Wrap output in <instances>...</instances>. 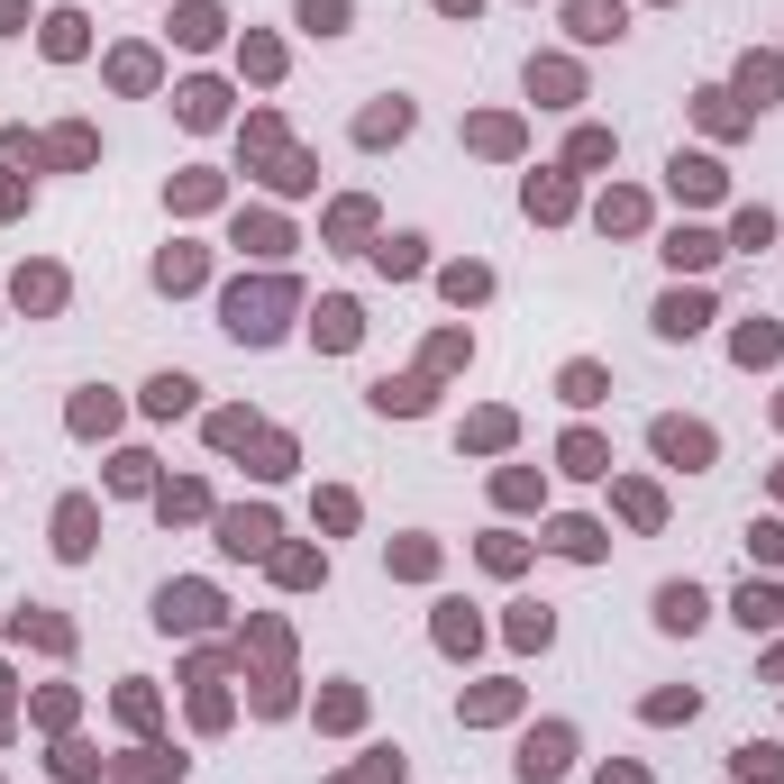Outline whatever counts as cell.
Here are the masks:
<instances>
[{
	"mask_svg": "<svg viewBox=\"0 0 784 784\" xmlns=\"http://www.w3.org/2000/svg\"><path fill=\"white\" fill-rule=\"evenodd\" d=\"M284 284H265V292H238L229 301V328H238V338H274V328H284V319H274V311H284Z\"/></svg>",
	"mask_w": 784,
	"mask_h": 784,
	"instance_id": "1",
	"label": "cell"
},
{
	"mask_svg": "<svg viewBox=\"0 0 784 784\" xmlns=\"http://www.w3.org/2000/svg\"><path fill=\"white\" fill-rule=\"evenodd\" d=\"M656 620H666V629H693V620H702V593H693V584H666V593H656Z\"/></svg>",
	"mask_w": 784,
	"mask_h": 784,
	"instance_id": "2",
	"label": "cell"
},
{
	"mask_svg": "<svg viewBox=\"0 0 784 784\" xmlns=\"http://www.w3.org/2000/svg\"><path fill=\"white\" fill-rule=\"evenodd\" d=\"M656 447H666V457H685V466H702V457H712V438H702V429H656Z\"/></svg>",
	"mask_w": 784,
	"mask_h": 784,
	"instance_id": "3",
	"label": "cell"
},
{
	"mask_svg": "<svg viewBox=\"0 0 784 784\" xmlns=\"http://www.w3.org/2000/svg\"><path fill=\"white\" fill-rule=\"evenodd\" d=\"M556 767H566V739H556V729H547V739H529V757H520V775L539 784V775H556Z\"/></svg>",
	"mask_w": 784,
	"mask_h": 784,
	"instance_id": "4",
	"label": "cell"
},
{
	"mask_svg": "<svg viewBox=\"0 0 784 784\" xmlns=\"http://www.w3.org/2000/svg\"><path fill=\"white\" fill-rule=\"evenodd\" d=\"M612 28H620L612 0H575V37H612Z\"/></svg>",
	"mask_w": 784,
	"mask_h": 784,
	"instance_id": "5",
	"label": "cell"
},
{
	"mask_svg": "<svg viewBox=\"0 0 784 784\" xmlns=\"http://www.w3.org/2000/svg\"><path fill=\"white\" fill-rule=\"evenodd\" d=\"M319 338L347 347V338H357V311H347V301H328V311H319Z\"/></svg>",
	"mask_w": 784,
	"mask_h": 784,
	"instance_id": "6",
	"label": "cell"
},
{
	"mask_svg": "<svg viewBox=\"0 0 784 784\" xmlns=\"http://www.w3.org/2000/svg\"><path fill=\"white\" fill-rule=\"evenodd\" d=\"M265 539H274V520H256V511L229 520V547H238V556H246V547H265Z\"/></svg>",
	"mask_w": 784,
	"mask_h": 784,
	"instance_id": "7",
	"label": "cell"
},
{
	"mask_svg": "<svg viewBox=\"0 0 784 784\" xmlns=\"http://www.w3.org/2000/svg\"><path fill=\"white\" fill-rule=\"evenodd\" d=\"M656 328H675V338H685V328H702V301H666V311H656Z\"/></svg>",
	"mask_w": 784,
	"mask_h": 784,
	"instance_id": "8",
	"label": "cell"
}]
</instances>
